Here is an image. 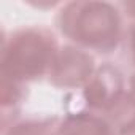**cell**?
Masks as SVG:
<instances>
[{
	"mask_svg": "<svg viewBox=\"0 0 135 135\" xmlns=\"http://www.w3.org/2000/svg\"><path fill=\"white\" fill-rule=\"evenodd\" d=\"M56 29L69 43L94 56H108L122 48L127 19L118 3L76 0L57 8Z\"/></svg>",
	"mask_w": 135,
	"mask_h": 135,
	"instance_id": "6da1fadb",
	"label": "cell"
},
{
	"mask_svg": "<svg viewBox=\"0 0 135 135\" xmlns=\"http://www.w3.org/2000/svg\"><path fill=\"white\" fill-rule=\"evenodd\" d=\"M57 33L43 24L3 30L0 72L13 81L29 84L48 80L60 48Z\"/></svg>",
	"mask_w": 135,
	"mask_h": 135,
	"instance_id": "7a4b0ae2",
	"label": "cell"
},
{
	"mask_svg": "<svg viewBox=\"0 0 135 135\" xmlns=\"http://www.w3.org/2000/svg\"><path fill=\"white\" fill-rule=\"evenodd\" d=\"M97 67L94 54L72 43H64L57 51L46 81L56 89L78 92L89 83Z\"/></svg>",
	"mask_w": 135,
	"mask_h": 135,
	"instance_id": "3957f363",
	"label": "cell"
},
{
	"mask_svg": "<svg viewBox=\"0 0 135 135\" xmlns=\"http://www.w3.org/2000/svg\"><path fill=\"white\" fill-rule=\"evenodd\" d=\"M127 91V80L119 67L111 62L100 64L89 83L78 91L84 108L107 113Z\"/></svg>",
	"mask_w": 135,
	"mask_h": 135,
	"instance_id": "277c9868",
	"label": "cell"
},
{
	"mask_svg": "<svg viewBox=\"0 0 135 135\" xmlns=\"http://www.w3.org/2000/svg\"><path fill=\"white\" fill-rule=\"evenodd\" d=\"M59 135H119V132L105 113L76 108L64 113Z\"/></svg>",
	"mask_w": 135,
	"mask_h": 135,
	"instance_id": "5b68a950",
	"label": "cell"
},
{
	"mask_svg": "<svg viewBox=\"0 0 135 135\" xmlns=\"http://www.w3.org/2000/svg\"><path fill=\"white\" fill-rule=\"evenodd\" d=\"M62 116L54 113H32L2 130V135H59Z\"/></svg>",
	"mask_w": 135,
	"mask_h": 135,
	"instance_id": "8992f818",
	"label": "cell"
},
{
	"mask_svg": "<svg viewBox=\"0 0 135 135\" xmlns=\"http://www.w3.org/2000/svg\"><path fill=\"white\" fill-rule=\"evenodd\" d=\"M2 130L22 116V107L29 97V86L2 76Z\"/></svg>",
	"mask_w": 135,
	"mask_h": 135,
	"instance_id": "52a82bcc",
	"label": "cell"
},
{
	"mask_svg": "<svg viewBox=\"0 0 135 135\" xmlns=\"http://www.w3.org/2000/svg\"><path fill=\"white\" fill-rule=\"evenodd\" d=\"M122 48L126 49V56L129 62L135 67V21H127V30H126Z\"/></svg>",
	"mask_w": 135,
	"mask_h": 135,
	"instance_id": "ba28073f",
	"label": "cell"
},
{
	"mask_svg": "<svg viewBox=\"0 0 135 135\" xmlns=\"http://www.w3.org/2000/svg\"><path fill=\"white\" fill-rule=\"evenodd\" d=\"M119 8L122 10L126 19L135 21V2H119Z\"/></svg>",
	"mask_w": 135,
	"mask_h": 135,
	"instance_id": "9c48e42d",
	"label": "cell"
},
{
	"mask_svg": "<svg viewBox=\"0 0 135 135\" xmlns=\"http://www.w3.org/2000/svg\"><path fill=\"white\" fill-rule=\"evenodd\" d=\"M118 132H119V135H135V119L132 122H129L127 126H124L122 129H119Z\"/></svg>",
	"mask_w": 135,
	"mask_h": 135,
	"instance_id": "30bf717a",
	"label": "cell"
},
{
	"mask_svg": "<svg viewBox=\"0 0 135 135\" xmlns=\"http://www.w3.org/2000/svg\"><path fill=\"white\" fill-rule=\"evenodd\" d=\"M127 91L135 97V72L127 78Z\"/></svg>",
	"mask_w": 135,
	"mask_h": 135,
	"instance_id": "8fae6325",
	"label": "cell"
}]
</instances>
